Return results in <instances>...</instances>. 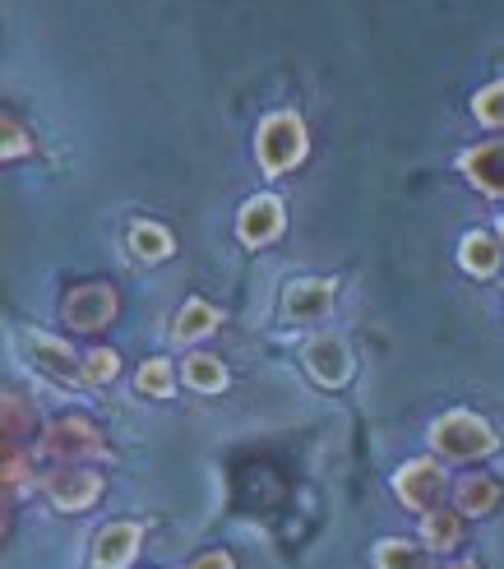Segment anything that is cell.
Returning <instances> with one entry per match:
<instances>
[{
	"label": "cell",
	"mask_w": 504,
	"mask_h": 569,
	"mask_svg": "<svg viewBox=\"0 0 504 569\" xmlns=\"http://www.w3.org/2000/svg\"><path fill=\"white\" fill-rule=\"evenodd\" d=\"M431 445H435V453H444V459H482V453H491L500 440L482 417L450 412L431 426Z\"/></svg>",
	"instance_id": "cell-2"
},
{
	"label": "cell",
	"mask_w": 504,
	"mask_h": 569,
	"mask_svg": "<svg viewBox=\"0 0 504 569\" xmlns=\"http://www.w3.org/2000/svg\"><path fill=\"white\" fill-rule=\"evenodd\" d=\"M47 496L56 500V509H89L102 496V477L89 468H61L47 477Z\"/></svg>",
	"instance_id": "cell-10"
},
{
	"label": "cell",
	"mask_w": 504,
	"mask_h": 569,
	"mask_svg": "<svg viewBox=\"0 0 504 569\" xmlns=\"http://www.w3.org/2000/svg\"><path fill=\"white\" fill-rule=\"evenodd\" d=\"M458 167H463V177H467L472 186H482L486 194L504 199V139H495V144L467 149Z\"/></svg>",
	"instance_id": "cell-11"
},
{
	"label": "cell",
	"mask_w": 504,
	"mask_h": 569,
	"mask_svg": "<svg viewBox=\"0 0 504 569\" xmlns=\"http://www.w3.org/2000/svg\"><path fill=\"white\" fill-rule=\"evenodd\" d=\"M255 153H260V167L269 177H283L305 158V126L296 111H273L264 117L260 134H255Z\"/></svg>",
	"instance_id": "cell-1"
},
{
	"label": "cell",
	"mask_w": 504,
	"mask_h": 569,
	"mask_svg": "<svg viewBox=\"0 0 504 569\" xmlns=\"http://www.w3.org/2000/svg\"><path fill=\"white\" fill-rule=\"evenodd\" d=\"M422 537H426L431 551H454L463 542V523H458V515H450V509H431L422 519Z\"/></svg>",
	"instance_id": "cell-19"
},
{
	"label": "cell",
	"mask_w": 504,
	"mask_h": 569,
	"mask_svg": "<svg viewBox=\"0 0 504 569\" xmlns=\"http://www.w3.org/2000/svg\"><path fill=\"white\" fill-rule=\"evenodd\" d=\"M472 117H477L482 126H504V79L472 98Z\"/></svg>",
	"instance_id": "cell-22"
},
{
	"label": "cell",
	"mask_w": 504,
	"mask_h": 569,
	"mask_svg": "<svg viewBox=\"0 0 504 569\" xmlns=\"http://www.w3.org/2000/svg\"><path fill=\"white\" fill-rule=\"evenodd\" d=\"M500 241H504V218H500Z\"/></svg>",
	"instance_id": "cell-28"
},
{
	"label": "cell",
	"mask_w": 504,
	"mask_h": 569,
	"mask_svg": "<svg viewBox=\"0 0 504 569\" xmlns=\"http://www.w3.org/2000/svg\"><path fill=\"white\" fill-rule=\"evenodd\" d=\"M42 449L51 453V459H61V463L102 459V453H107L102 436L93 431V421H83V417H61V421H51V426H47V436H42Z\"/></svg>",
	"instance_id": "cell-3"
},
{
	"label": "cell",
	"mask_w": 504,
	"mask_h": 569,
	"mask_svg": "<svg viewBox=\"0 0 504 569\" xmlns=\"http://www.w3.org/2000/svg\"><path fill=\"white\" fill-rule=\"evenodd\" d=\"M121 371V357L111 352V348H93L89 357H83V380L89 385H111Z\"/></svg>",
	"instance_id": "cell-21"
},
{
	"label": "cell",
	"mask_w": 504,
	"mask_h": 569,
	"mask_svg": "<svg viewBox=\"0 0 504 569\" xmlns=\"http://www.w3.org/2000/svg\"><path fill=\"white\" fill-rule=\"evenodd\" d=\"M301 361H305V371H311V380L324 389H343L352 380V352L339 333H315L311 343H305Z\"/></svg>",
	"instance_id": "cell-4"
},
{
	"label": "cell",
	"mask_w": 504,
	"mask_h": 569,
	"mask_svg": "<svg viewBox=\"0 0 504 569\" xmlns=\"http://www.w3.org/2000/svg\"><path fill=\"white\" fill-rule=\"evenodd\" d=\"M19 357L33 366V371L61 380V385H79L83 380V361H74V352L65 343H56L47 333H23L19 338Z\"/></svg>",
	"instance_id": "cell-5"
},
{
	"label": "cell",
	"mask_w": 504,
	"mask_h": 569,
	"mask_svg": "<svg viewBox=\"0 0 504 569\" xmlns=\"http://www.w3.org/2000/svg\"><path fill=\"white\" fill-rule=\"evenodd\" d=\"M181 376H185L190 389H200V393H222V389H228V380H232V376H228V366H222L218 357H204V352L185 357Z\"/></svg>",
	"instance_id": "cell-16"
},
{
	"label": "cell",
	"mask_w": 504,
	"mask_h": 569,
	"mask_svg": "<svg viewBox=\"0 0 504 569\" xmlns=\"http://www.w3.org/2000/svg\"><path fill=\"white\" fill-rule=\"evenodd\" d=\"M61 316H65L70 329H102V325H111V316H117V292L102 288V282L74 288L61 306Z\"/></svg>",
	"instance_id": "cell-8"
},
{
	"label": "cell",
	"mask_w": 504,
	"mask_h": 569,
	"mask_svg": "<svg viewBox=\"0 0 504 569\" xmlns=\"http://www.w3.org/2000/svg\"><path fill=\"white\" fill-rule=\"evenodd\" d=\"M177 389V366L167 361V357H153L139 366V393H149V398H172Z\"/></svg>",
	"instance_id": "cell-20"
},
{
	"label": "cell",
	"mask_w": 504,
	"mask_h": 569,
	"mask_svg": "<svg viewBox=\"0 0 504 569\" xmlns=\"http://www.w3.org/2000/svg\"><path fill=\"white\" fill-rule=\"evenodd\" d=\"M333 301H339V282L333 278H296L283 292V316L292 325H311V320L329 316Z\"/></svg>",
	"instance_id": "cell-7"
},
{
	"label": "cell",
	"mask_w": 504,
	"mask_h": 569,
	"mask_svg": "<svg viewBox=\"0 0 504 569\" xmlns=\"http://www.w3.org/2000/svg\"><path fill=\"white\" fill-rule=\"evenodd\" d=\"M375 565L380 569H431V556H426V547L403 542V537H389V542L375 547Z\"/></svg>",
	"instance_id": "cell-18"
},
{
	"label": "cell",
	"mask_w": 504,
	"mask_h": 569,
	"mask_svg": "<svg viewBox=\"0 0 504 569\" xmlns=\"http://www.w3.org/2000/svg\"><path fill=\"white\" fill-rule=\"evenodd\" d=\"M130 250L139 254V260L158 264V260H167V254H172V232H167V227H158V222H134V227H130Z\"/></svg>",
	"instance_id": "cell-17"
},
{
	"label": "cell",
	"mask_w": 504,
	"mask_h": 569,
	"mask_svg": "<svg viewBox=\"0 0 504 569\" xmlns=\"http://www.w3.org/2000/svg\"><path fill=\"white\" fill-rule=\"evenodd\" d=\"M190 569H232V556H222V551H209V556H200Z\"/></svg>",
	"instance_id": "cell-25"
},
{
	"label": "cell",
	"mask_w": 504,
	"mask_h": 569,
	"mask_svg": "<svg viewBox=\"0 0 504 569\" xmlns=\"http://www.w3.org/2000/svg\"><path fill=\"white\" fill-rule=\"evenodd\" d=\"M0 139H6V149H0L6 158H23V153H28V139H23L19 121H10V117H6V126H0Z\"/></svg>",
	"instance_id": "cell-23"
},
{
	"label": "cell",
	"mask_w": 504,
	"mask_h": 569,
	"mask_svg": "<svg viewBox=\"0 0 504 569\" xmlns=\"http://www.w3.org/2000/svg\"><path fill=\"white\" fill-rule=\"evenodd\" d=\"M139 537H144V528L139 523H111L98 532V547H93V560L98 569H125L139 551Z\"/></svg>",
	"instance_id": "cell-12"
},
{
	"label": "cell",
	"mask_w": 504,
	"mask_h": 569,
	"mask_svg": "<svg viewBox=\"0 0 504 569\" xmlns=\"http://www.w3.org/2000/svg\"><path fill=\"white\" fill-rule=\"evenodd\" d=\"M458 260L472 278H491L500 269V241L486 237V232H467L463 246H458Z\"/></svg>",
	"instance_id": "cell-14"
},
{
	"label": "cell",
	"mask_w": 504,
	"mask_h": 569,
	"mask_svg": "<svg viewBox=\"0 0 504 569\" xmlns=\"http://www.w3.org/2000/svg\"><path fill=\"white\" fill-rule=\"evenodd\" d=\"M444 468L431 463V459H412L407 468H399L394 477V491L407 509H422V515H431V509H440V496H444Z\"/></svg>",
	"instance_id": "cell-6"
},
{
	"label": "cell",
	"mask_w": 504,
	"mask_h": 569,
	"mask_svg": "<svg viewBox=\"0 0 504 569\" xmlns=\"http://www.w3.org/2000/svg\"><path fill=\"white\" fill-rule=\"evenodd\" d=\"M450 569H482V565H467V560H458V565H450Z\"/></svg>",
	"instance_id": "cell-27"
},
{
	"label": "cell",
	"mask_w": 504,
	"mask_h": 569,
	"mask_svg": "<svg viewBox=\"0 0 504 569\" xmlns=\"http://www.w3.org/2000/svg\"><path fill=\"white\" fill-rule=\"evenodd\" d=\"M218 325H222V310H218V306H209V301H185L181 316H177V325H172V333H177V343H194V338H209Z\"/></svg>",
	"instance_id": "cell-13"
},
{
	"label": "cell",
	"mask_w": 504,
	"mask_h": 569,
	"mask_svg": "<svg viewBox=\"0 0 504 569\" xmlns=\"http://www.w3.org/2000/svg\"><path fill=\"white\" fill-rule=\"evenodd\" d=\"M495 505H500V481L495 477H458V509L463 515L482 519Z\"/></svg>",
	"instance_id": "cell-15"
},
{
	"label": "cell",
	"mask_w": 504,
	"mask_h": 569,
	"mask_svg": "<svg viewBox=\"0 0 504 569\" xmlns=\"http://www.w3.org/2000/svg\"><path fill=\"white\" fill-rule=\"evenodd\" d=\"M283 199L278 194H255V199H245L241 204V218H236V232L245 246H269L278 232H283Z\"/></svg>",
	"instance_id": "cell-9"
},
{
	"label": "cell",
	"mask_w": 504,
	"mask_h": 569,
	"mask_svg": "<svg viewBox=\"0 0 504 569\" xmlns=\"http://www.w3.org/2000/svg\"><path fill=\"white\" fill-rule=\"evenodd\" d=\"M6 487H10V496H23V491H28V468H23V459H19V453H10V468H6Z\"/></svg>",
	"instance_id": "cell-24"
},
{
	"label": "cell",
	"mask_w": 504,
	"mask_h": 569,
	"mask_svg": "<svg viewBox=\"0 0 504 569\" xmlns=\"http://www.w3.org/2000/svg\"><path fill=\"white\" fill-rule=\"evenodd\" d=\"M6 426H10V440L19 436V426H23V412H19V398H6Z\"/></svg>",
	"instance_id": "cell-26"
}]
</instances>
